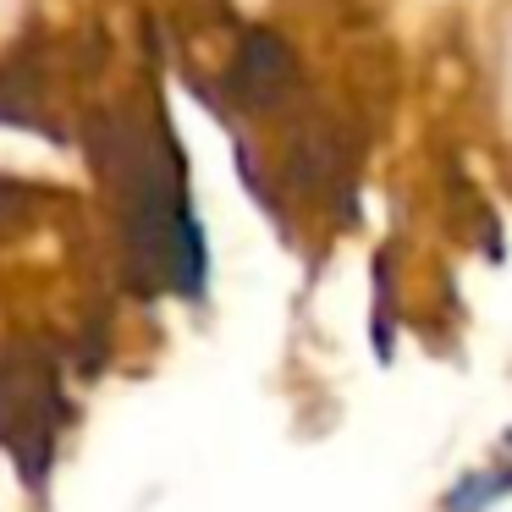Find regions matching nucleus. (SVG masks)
Here are the masks:
<instances>
[{
  "instance_id": "obj_1",
  "label": "nucleus",
  "mask_w": 512,
  "mask_h": 512,
  "mask_svg": "<svg viewBox=\"0 0 512 512\" xmlns=\"http://www.w3.org/2000/svg\"><path fill=\"white\" fill-rule=\"evenodd\" d=\"M72 138L100 177L122 281L138 298H160V292L199 298L210 259L188 204V166L155 94V61L144 50L138 56L133 45L116 50L105 78L83 100Z\"/></svg>"
},
{
  "instance_id": "obj_2",
  "label": "nucleus",
  "mask_w": 512,
  "mask_h": 512,
  "mask_svg": "<svg viewBox=\"0 0 512 512\" xmlns=\"http://www.w3.org/2000/svg\"><path fill=\"white\" fill-rule=\"evenodd\" d=\"M67 419L72 408L61 391V358L45 342H0V446L34 496L50 490Z\"/></svg>"
}]
</instances>
